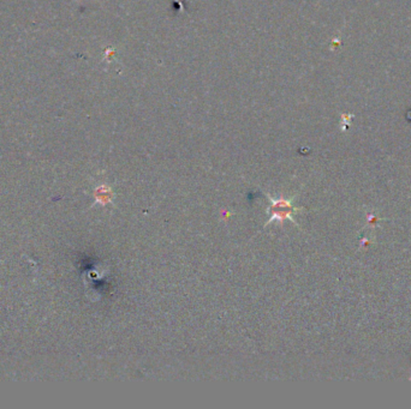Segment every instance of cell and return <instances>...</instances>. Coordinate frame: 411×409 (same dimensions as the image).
Wrapping results in <instances>:
<instances>
[{"mask_svg":"<svg viewBox=\"0 0 411 409\" xmlns=\"http://www.w3.org/2000/svg\"><path fill=\"white\" fill-rule=\"evenodd\" d=\"M269 202H271V205L268 207V214H269V221L267 222L271 223L272 221H279V222H284L286 220H290L294 222V214H296L297 211H300V208L294 207L292 202L290 199H286L284 197H280L278 199L268 197Z\"/></svg>","mask_w":411,"mask_h":409,"instance_id":"cell-1","label":"cell"},{"mask_svg":"<svg viewBox=\"0 0 411 409\" xmlns=\"http://www.w3.org/2000/svg\"><path fill=\"white\" fill-rule=\"evenodd\" d=\"M112 197H113V195H112L111 189L107 188V186H101V188H99L98 191H96V198H98L102 204L110 203L112 201Z\"/></svg>","mask_w":411,"mask_h":409,"instance_id":"cell-2","label":"cell"}]
</instances>
